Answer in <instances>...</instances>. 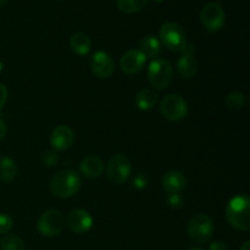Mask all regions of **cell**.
I'll return each instance as SVG.
<instances>
[{"instance_id":"2e32d148","label":"cell","mask_w":250,"mask_h":250,"mask_svg":"<svg viewBox=\"0 0 250 250\" xmlns=\"http://www.w3.org/2000/svg\"><path fill=\"white\" fill-rule=\"evenodd\" d=\"M104 170V164L97 156H87L80 164V171L88 178L99 177Z\"/></svg>"},{"instance_id":"52a82bcc","label":"cell","mask_w":250,"mask_h":250,"mask_svg":"<svg viewBox=\"0 0 250 250\" xmlns=\"http://www.w3.org/2000/svg\"><path fill=\"white\" fill-rule=\"evenodd\" d=\"M107 177L115 185H124L132 172L131 161L124 154L111 156L106 166Z\"/></svg>"},{"instance_id":"1f68e13d","label":"cell","mask_w":250,"mask_h":250,"mask_svg":"<svg viewBox=\"0 0 250 250\" xmlns=\"http://www.w3.org/2000/svg\"><path fill=\"white\" fill-rule=\"evenodd\" d=\"M189 250H204V249L199 248V247H194V248H190Z\"/></svg>"},{"instance_id":"4dcf8cb0","label":"cell","mask_w":250,"mask_h":250,"mask_svg":"<svg viewBox=\"0 0 250 250\" xmlns=\"http://www.w3.org/2000/svg\"><path fill=\"white\" fill-rule=\"evenodd\" d=\"M239 250H250V242L249 241L244 242V244L241 247V249Z\"/></svg>"},{"instance_id":"5b68a950","label":"cell","mask_w":250,"mask_h":250,"mask_svg":"<svg viewBox=\"0 0 250 250\" xmlns=\"http://www.w3.org/2000/svg\"><path fill=\"white\" fill-rule=\"evenodd\" d=\"M173 70L165 59H154L148 67L149 83L156 89H165L172 82Z\"/></svg>"},{"instance_id":"d4e9b609","label":"cell","mask_w":250,"mask_h":250,"mask_svg":"<svg viewBox=\"0 0 250 250\" xmlns=\"http://www.w3.org/2000/svg\"><path fill=\"white\" fill-rule=\"evenodd\" d=\"M43 163L45 164V166H53L58 163V154L55 153L54 150H49L45 151L43 155Z\"/></svg>"},{"instance_id":"ac0fdd59","label":"cell","mask_w":250,"mask_h":250,"mask_svg":"<svg viewBox=\"0 0 250 250\" xmlns=\"http://www.w3.org/2000/svg\"><path fill=\"white\" fill-rule=\"evenodd\" d=\"M161 43L159 42V39L154 36H146L139 42V49L142 53L144 54L146 59H158L159 54L161 50Z\"/></svg>"},{"instance_id":"9a60e30c","label":"cell","mask_w":250,"mask_h":250,"mask_svg":"<svg viewBox=\"0 0 250 250\" xmlns=\"http://www.w3.org/2000/svg\"><path fill=\"white\" fill-rule=\"evenodd\" d=\"M185 175L180 171H168L163 177V187L170 194H180L186 188Z\"/></svg>"},{"instance_id":"d6a6232c","label":"cell","mask_w":250,"mask_h":250,"mask_svg":"<svg viewBox=\"0 0 250 250\" xmlns=\"http://www.w3.org/2000/svg\"><path fill=\"white\" fill-rule=\"evenodd\" d=\"M2 68H4V65H2V62H1V61H0V73H1Z\"/></svg>"},{"instance_id":"7a4b0ae2","label":"cell","mask_w":250,"mask_h":250,"mask_svg":"<svg viewBox=\"0 0 250 250\" xmlns=\"http://www.w3.org/2000/svg\"><path fill=\"white\" fill-rule=\"evenodd\" d=\"M81 186V180L76 172L71 170H63L53 176L49 187L55 197L61 199H67L73 197L78 192Z\"/></svg>"},{"instance_id":"e575fe53","label":"cell","mask_w":250,"mask_h":250,"mask_svg":"<svg viewBox=\"0 0 250 250\" xmlns=\"http://www.w3.org/2000/svg\"><path fill=\"white\" fill-rule=\"evenodd\" d=\"M154 1H155V2H161V1H164V0H154Z\"/></svg>"},{"instance_id":"f546056e","label":"cell","mask_w":250,"mask_h":250,"mask_svg":"<svg viewBox=\"0 0 250 250\" xmlns=\"http://www.w3.org/2000/svg\"><path fill=\"white\" fill-rule=\"evenodd\" d=\"M6 133H7L6 124H5L4 120H2L1 117H0V141L5 138V136H6Z\"/></svg>"},{"instance_id":"5bb4252c","label":"cell","mask_w":250,"mask_h":250,"mask_svg":"<svg viewBox=\"0 0 250 250\" xmlns=\"http://www.w3.org/2000/svg\"><path fill=\"white\" fill-rule=\"evenodd\" d=\"M73 141H75V133L70 127L65 125H60L51 132L50 144L54 150H67L72 146Z\"/></svg>"},{"instance_id":"30bf717a","label":"cell","mask_w":250,"mask_h":250,"mask_svg":"<svg viewBox=\"0 0 250 250\" xmlns=\"http://www.w3.org/2000/svg\"><path fill=\"white\" fill-rule=\"evenodd\" d=\"M66 224H67L68 229L77 234L87 233L93 226V217L90 214L85 210L76 209L68 214L67 219H66Z\"/></svg>"},{"instance_id":"6da1fadb","label":"cell","mask_w":250,"mask_h":250,"mask_svg":"<svg viewBox=\"0 0 250 250\" xmlns=\"http://www.w3.org/2000/svg\"><path fill=\"white\" fill-rule=\"evenodd\" d=\"M226 217L229 224L239 231L250 229V200L246 194L232 198L226 208Z\"/></svg>"},{"instance_id":"277c9868","label":"cell","mask_w":250,"mask_h":250,"mask_svg":"<svg viewBox=\"0 0 250 250\" xmlns=\"http://www.w3.org/2000/svg\"><path fill=\"white\" fill-rule=\"evenodd\" d=\"M187 233L195 243H208L214 234V222L205 214L194 215L188 221Z\"/></svg>"},{"instance_id":"cb8c5ba5","label":"cell","mask_w":250,"mask_h":250,"mask_svg":"<svg viewBox=\"0 0 250 250\" xmlns=\"http://www.w3.org/2000/svg\"><path fill=\"white\" fill-rule=\"evenodd\" d=\"M12 229V219L7 214L0 212V234H7Z\"/></svg>"},{"instance_id":"83f0119b","label":"cell","mask_w":250,"mask_h":250,"mask_svg":"<svg viewBox=\"0 0 250 250\" xmlns=\"http://www.w3.org/2000/svg\"><path fill=\"white\" fill-rule=\"evenodd\" d=\"M7 95H9V92H7L6 85L0 83V110L4 107L5 103H6L7 100Z\"/></svg>"},{"instance_id":"9c48e42d","label":"cell","mask_w":250,"mask_h":250,"mask_svg":"<svg viewBox=\"0 0 250 250\" xmlns=\"http://www.w3.org/2000/svg\"><path fill=\"white\" fill-rule=\"evenodd\" d=\"M200 21L209 32H217L222 29L225 23V11L221 5L216 2L205 4L200 11Z\"/></svg>"},{"instance_id":"603a6c76","label":"cell","mask_w":250,"mask_h":250,"mask_svg":"<svg viewBox=\"0 0 250 250\" xmlns=\"http://www.w3.org/2000/svg\"><path fill=\"white\" fill-rule=\"evenodd\" d=\"M226 105L232 110H241L246 104V98L242 93H231L226 97Z\"/></svg>"},{"instance_id":"484cf974","label":"cell","mask_w":250,"mask_h":250,"mask_svg":"<svg viewBox=\"0 0 250 250\" xmlns=\"http://www.w3.org/2000/svg\"><path fill=\"white\" fill-rule=\"evenodd\" d=\"M167 204L173 209H180L183 207V198L180 194H170L167 198Z\"/></svg>"},{"instance_id":"4316f807","label":"cell","mask_w":250,"mask_h":250,"mask_svg":"<svg viewBox=\"0 0 250 250\" xmlns=\"http://www.w3.org/2000/svg\"><path fill=\"white\" fill-rule=\"evenodd\" d=\"M146 185H148V178H146L144 175L139 173V175H137L136 177H134L133 186L136 188H138V189H143V188L146 187Z\"/></svg>"},{"instance_id":"d6986e66","label":"cell","mask_w":250,"mask_h":250,"mask_svg":"<svg viewBox=\"0 0 250 250\" xmlns=\"http://www.w3.org/2000/svg\"><path fill=\"white\" fill-rule=\"evenodd\" d=\"M70 46L78 55H87L92 48V41L87 34L75 33L70 39Z\"/></svg>"},{"instance_id":"44dd1931","label":"cell","mask_w":250,"mask_h":250,"mask_svg":"<svg viewBox=\"0 0 250 250\" xmlns=\"http://www.w3.org/2000/svg\"><path fill=\"white\" fill-rule=\"evenodd\" d=\"M117 7L125 14H136L143 10L148 4V0H116Z\"/></svg>"},{"instance_id":"ba28073f","label":"cell","mask_w":250,"mask_h":250,"mask_svg":"<svg viewBox=\"0 0 250 250\" xmlns=\"http://www.w3.org/2000/svg\"><path fill=\"white\" fill-rule=\"evenodd\" d=\"M160 111L163 116L170 121H181L187 116L188 105L180 95L168 94L161 102Z\"/></svg>"},{"instance_id":"836d02e7","label":"cell","mask_w":250,"mask_h":250,"mask_svg":"<svg viewBox=\"0 0 250 250\" xmlns=\"http://www.w3.org/2000/svg\"><path fill=\"white\" fill-rule=\"evenodd\" d=\"M6 1L7 0H0V6H1V5H4Z\"/></svg>"},{"instance_id":"7c38bea8","label":"cell","mask_w":250,"mask_h":250,"mask_svg":"<svg viewBox=\"0 0 250 250\" xmlns=\"http://www.w3.org/2000/svg\"><path fill=\"white\" fill-rule=\"evenodd\" d=\"M146 58L144 54L138 49H132V50L126 51L121 56L120 60V67L127 75H134L138 73L146 65Z\"/></svg>"},{"instance_id":"7402d4cb","label":"cell","mask_w":250,"mask_h":250,"mask_svg":"<svg viewBox=\"0 0 250 250\" xmlns=\"http://www.w3.org/2000/svg\"><path fill=\"white\" fill-rule=\"evenodd\" d=\"M1 250H26L23 241L16 234H5L0 242Z\"/></svg>"},{"instance_id":"8fae6325","label":"cell","mask_w":250,"mask_h":250,"mask_svg":"<svg viewBox=\"0 0 250 250\" xmlns=\"http://www.w3.org/2000/svg\"><path fill=\"white\" fill-rule=\"evenodd\" d=\"M90 67H92V72L100 80L109 78L115 70L114 61L105 51H97L93 55Z\"/></svg>"},{"instance_id":"ffe728a7","label":"cell","mask_w":250,"mask_h":250,"mask_svg":"<svg viewBox=\"0 0 250 250\" xmlns=\"http://www.w3.org/2000/svg\"><path fill=\"white\" fill-rule=\"evenodd\" d=\"M17 167L12 159L4 156L0 158V181L1 182H11L16 177Z\"/></svg>"},{"instance_id":"3957f363","label":"cell","mask_w":250,"mask_h":250,"mask_svg":"<svg viewBox=\"0 0 250 250\" xmlns=\"http://www.w3.org/2000/svg\"><path fill=\"white\" fill-rule=\"evenodd\" d=\"M159 42L171 51H183L187 46V36L185 29L176 22H166L159 32Z\"/></svg>"},{"instance_id":"4fadbf2b","label":"cell","mask_w":250,"mask_h":250,"mask_svg":"<svg viewBox=\"0 0 250 250\" xmlns=\"http://www.w3.org/2000/svg\"><path fill=\"white\" fill-rule=\"evenodd\" d=\"M182 56L178 59L177 61V70L178 73L182 76L183 78H192L198 71V62L197 59L194 58L195 48L194 45L189 44L182 51Z\"/></svg>"},{"instance_id":"f1b7e54d","label":"cell","mask_w":250,"mask_h":250,"mask_svg":"<svg viewBox=\"0 0 250 250\" xmlns=\"http://www.w3.org/2000/svg\"><path fill=\"white\" fill-rule=\"evenodd\" d=\"M209 250H229V248H227V246L224 243V242L216 241V242H212V243L210 244Z\"/></svg>"},{"instance_id":"e0dca14e","label":"cell","mask_w":250,"mask_h":250,"mask_svg":"<svg viewBox=\"0 0 250 250\" xmlns=\"http://www.w3.org/2000/svg\"><path fill=\"white\" fill-rule=\"evenodd\" d=\"M134 103H136L137 107L139 110L146 111V110L153 109L156 105V103H158V94L153 89H149V88L142 89L136 94Z\"/></svg>"},{"instance_id":"8992f818","label":"cell","mask_w":250,"mask_h":250,"mask_svg":"<svg viewBox=\"0 0 250 250\" xmlns=\"http://www.w3.org/2000/svg\"><path fill=\"white\" fill-rule=\"evenodd\" d=\"M65 226V217L59 210H48L38 220V231L42 236L53 238L62 232Z\"/></svg>"}]
</instances>
